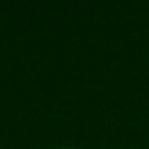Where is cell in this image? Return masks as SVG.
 Wrapping results in <instances>:
<instances>
[]
</instances>
